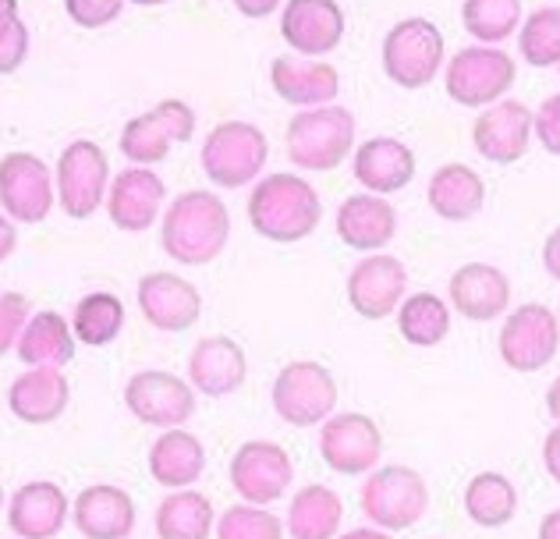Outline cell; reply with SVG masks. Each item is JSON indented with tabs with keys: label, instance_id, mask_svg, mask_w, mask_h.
Wrapping results in <instances>:
<instances>
[{
	"label": "cell",
	"instance_id": "cell-1",
	"mask_svg": "<svg viewBox=\"0 0 560 539\" xmlns=\"http://www.w3.org/2000/svg\"><path fill=\"white\" fill-rule=\"evenodd\" d=\"M231 238V213L213 192L191 188L171 202L160 227V245L182 267H206L224 253Z\"/></svg>",
	"mask_w": 560,
	"mask_h": 539
},
{
	"label": "cell",
	"instance_id": "cell-2",
	"mask_svg": "<svg viewBox=\"0 0 560 539\" xmlns=\"http://www.w3.org/2000/svg\"><path fill=\"white\" fill-rule=\"evenodd\" d=\"M323 221V202L316 188L299 174H267L248 196V224L259 238L291 245L305 242Z\"/></svg>",
	"mask_w": 560,
	"mask_h": 539
},
{
	"label": "cell",
	"instance_id": "cell-3",
	"mask_svg": "<svg viewBox=\"0 0 560 539\" xmlns=\"http://www.w3.org/2000/svg\"><path fill=\"white\" fill-rule=\"evenodd\" d=\"M288 156L302 171H334L351 156L355 145V114L341 104L294 114L288 125Z\"/></svg>",
	"mask_w": 560,
	"mask_h": 539
},
{
	"label": "cell",
	"instance_id": "cell-4",
	"mask_svg": "<svg viewBox=\"0 0 560 539\" xmlns=\"http://www.w3.org/2000/svg\"><path fill=\"white\" fill-rule=\"evenodd\" d=\"M359 504L376 529L394 536L419 526L422 515L430 512V487H425L422 472L408 469V465H383L362 483Z\"/></svg>",
	"mask_w": 560,
	"mask_h": 539
},
{
	"label": "cell",
	"instance_id": "cell-5",
	"mask_svg": "<svg viewBox=\"0 0 560 539\" xmlns=\"http://www.w3.org/2000/svg\"><path fill=\"white\" fill-rule=\"evenodd\" d=\"M273 412L294 430L323 426L337 408V380L316 359H294L273 380Z\"/></svg>",
	"mask_w": 560,
	"mask_h": 539
},
{
	"label": "cell",
	"instance_id": "cell-6",
	"mask_svg": "<svg viewBox=\"0 0 560 539\" xmlns=\"http://www.w3.org/2000/svg\"><path fill=\"white\" fill-rule=\"evenodd\" d=\"M270 160V142L262 128L248 121H220L202 142V171L220 188L253 185Z\"/></svg>",
	"mask_w": 560,
	"mask_h": 539
},
{
	"label": "cell",
	"instance_id": "cell-7",
	"mask_svg": "<svg viewBox=\"0 0 560 539\" xmlns=\"http://www.w3.org/2000/svg\"><path fill=\"white\" fill-rule=\"evenodd\" d=\"M518 79L514 57L500 47H465L444 71L447 96L462 107H493Z\"/></svg>",
	"mask_w": 560,
	"mask_h": 539
},
{
	"label": "cell",
	"instance_id": "cell-8",
	"mask_svg": "<svg viewBox=\"0 0 560 539\" xmlns=\"http://www.w3.org/2000/svg\"><path fill=\"white\" fill-rule=\"evenodd\" d=\"M444 65V36L430 19H405L383 36V71L401 90H425Z\"/></svg>",
	"mask_w": 560,
	"mask_h": 539
},
{
	"label": "cell",
	"instance_id": "cell-9",
	"mask_svg": "<svg viewBox=\"0 0 560 539\" xmlns=\"http://www.w3.org/2000/svg\"><path fill=\"white\" fill-rule=\"evenodd\" d=\"M500 359L514 373H539L542 366H550V359L560 348V324L557 313H550L547 305L525 302L518 305L500 327Z\"/></svg>",
	"mask_w": 560,
	"mask_h": 539
},
{
	"label": "cell",
	"instance_id": "cell-10",
	"mask_svg": "<svg viewBox=\"0 0 560 539\" xmlns=\"http://www.w3.org/2000/svg\"><path fill=\"white\" fill-rule=\"evenodd\" d=\"M294 483V461L273 441H245L231 458V487L242 504L270 507L288 497Z\"/></svg>",
	"mask_w": 560,
	"mask_h": 539
},
{
	"label": "cell",
	"instance_id": "cell-11",
	"mask_svg": "<svg viewBox=\"0 0 560 539\" xmlns=\"http://www.w3.org/2000/svg\"><path fill=\"white\" fill-rule=\"evenodd\" d=\"M107 181H110V164L107 153L96 142L79 139L57 156V174H54L57 199H61L65 213L75 216V221H85V216H93L100 210V202L110 192Z\"/></svg>",
	"mask_w": 560,
	"mask_h": 539
},
{
	"label": "cell",
	"instance_id": "cell-12",
	"mask_svg": "<svg viewBox=\"0 0 560 539\" xmlns=\"http://www.w3.org/2000/svg\"><path fill=\"white\" fill-rule=\"evenodd\" d=\"M196 132V110L185 99H160L153 110L131 118L121 132V153L136 167H153L167 160L171 145L188 142Z\"/></svg>",
	"mask_w": 560,
	"mask_h": 539
},
{
	"label": "cell",
	"instance_id": "cell-13",
	"mask_svg": "<svg viewBox=\"0 0 560 539\" xmlns=\"http://www.w3.org/2000/svg\"><path fill=\"white\" fill-rule=\"evenodd\" d=\"M383 455V433L376 419L365 412H334L323 422L319 458L337 476H365L376 472Z\"/></svg>",
	"mask_w": 560,
	"mask_h": 539
},
{
	"label": "cell",
	"instance_id": "cell-14",
	"mask_svg": "<svg viewBox=\"0 0 560 539\" xmlns=\"http://www.w3.org/2000/svg\"><path fill=\"white\" fill-rule=\"evenodd\" d=\"M125 405L145 426L182 430L196 415V390L182 376L164 370H142L125 384Z\"/></svg>",
	"mask_w": 560,
	"mask_h": 539
},
{
	"label": "cell",
	"instance_id": "cell-15",
	"mask_svg": "<svg viewBox=\"0 0 560 539\" xmlns=\"http://www.w3.org/2000/svg\"><path fill=\"white\" fill-rule=\"evenodd\" d=\"M54 178L50 167L33 153L0 156V207L8 221L43 224L54 210Z\"/></svg>",
	"mask_w": 560,
	"mask_h": 539
},
{
	"label": "cell",
	"instance_id": "cell-16",
	"mask_svg": "<svg viewBox=\"0 0 560 539\" xmlns=\"http://www.w3.org/2000/svg\"><path fill=\"white\" fill-rule=\"evenodd\" d=\"M408 270L397 256L376 253L348 273V302L362 319H387L401 309Z\"/></svg>",
	"mask_w": 560,
	"mask_h": 539
},
{
	"label": "cell",
	"instance_id": "cell-17",
	"mask_svg": "<svg viewBox=\"0 0 560 539\" xmlns=\"http://www.w3.org/2000/svg\"><path fill=\"white\" fill-rule=\"evenodd\" d=\"M533 136H536V114L522 99H500V104L486 107L476 118V125H471V142L493 164H518L528 153Z\"/></svg>",
	"mask_w": 560,
	"mask_h": 539
},
{
	"label": "cell",
	"instance_id": "cell-18",
	"mask_svg": "<svg viewBox=\"0 0 560 539\" xmlns=\"http://www.w3.org/2000/svg\"><path fill=\"white\" fill-rule=\"evenodd\" d=\"M280 36L305 61L330 54L345 39V11L334 0H288L280 14Z\"/></svg>",
	"mask_w": 560,
	"mask_h": 539
},
{
	"label": "cell",
	"instance_id": "cell-19",
	"mask_svg": "<svg viewBox=\"0 0 560 539\" xmlns=\"http://www.w3.org/2000/svg\"><path fill=\"white\" fill-rule=\"evenodd\" d=\"M139 309L150 327L178 333V330L196 327V319L202 316V295L185 277L156 270V273H145L139 281Z\"/></svg>",
	"mask_w": 560,
	"mask_h": 539
},
{
	"label": "cell",
	"instance_id": "cell-20",
	"mask_svg": "<svg viewBox=\"0 0 560 539\" xmlns=\"http://www.w3.org/2000/svg\"><path fill=\"white\" fill-rule=\"evenodd\" d=\"M248 376V359L245 348L224 338V333H210L202 338L188 355V384L206 398H228L234 395Z\"/></svg>",
	"mask_w": 560,
	"mask_h": 539
},
{
	"label": "cell",
	"instance_id": "cell-21",
	"mask_svg": "<svg viewBox=\"0 0 560 539\" xmlns=\"http://www.w3.org/2000/svg\"><path fill=\"white\" fill-rule=\"evenodd\" d=\"M270 85L273 93L291 107H330L341 93V75L327 61H305V57L280 54L270 65Z\"/></svg>",
	"mask_w": 560,
	"mask_h": 539
},
{
	"label": "cell",
	"instance_id": "cell-22",
	"mask_svg": "<svg viewBox=\"0 0 560 539\" xmlns=\"http://www.w3.org/2000/svg\"><path fill=\"white\" fill-rule=\"evenodd\" d=\"M164 196H167V185L160 181L150 167H128L110 181L107 213L114 227L139 235V231H150L156 224Z\"/></svg>",
	"mask_w": 560,
	"mask_h": 539
},
{
	"label": "cell",
	"instance_id": "cell-23",
	"mask_svg": "<svg viewBox=\"0 0 560 539\" xmlns=\"http://www.w3.org/2000/svg\"><path fill=\"white\" fill-rule=\"evenodd\" d=\"M68 493L50 483V479H36L14 490L8 504V526L19 539H54L68 526Z\"/></svg>",
	"mask_w": 560,
	"mask_h": 539
},
{
	"label": "cell",
	"instance_id": "cell-24",
	"mask_svg": "<svg viewBox=\"0 0 560 539\" xmlns=\"http://www.w3.org/2000/svg\"><path fill=\"white\" fill-rule=\"evenodd\" d=\"M447 295L454 313H462L471 324H490L500 313H508L511 281L493 263H465L462 270H454Z\"/></svg>",
	"mask_w": 560,
	"mask_h": 539
},
{
	"label": "cell",
	"instance_id": "cell-25",
	"mask_svg": "<svg viewBox=\"0 0 560 539\" xmlns=\"http://www.w3.org/2000/svg\"><path fill=\"white\" fill-rule=\"evenodd\" d=\"M71 518L85 539H128L136 529V501L121 487L96 483L71 501Z\"/></svg>",
	"mask_w": 560,
	"mask_h": 539
},
{
	"label": "cell",
	"instance_id": "cell-26",
	"mask_svg": "<svg viewBox=\"0 0 560 539\" xmlns=\"http://www.w3.org/2000/svg\"><path fill=\"white\" fill-rule=\"evenodd\" d=\"M337 235L348 245V249L370 253L376 256L380 249H387L397 235V213L387 199L359 192L348 196L337 210Z\"/></svg>",
	"mask_w": 560,
	"mask_h": 539
},
{
	"label": "cell",
	"instance_id": "cell-27",
	"mask_svg": "<svg viewBox=\"0 0 560 539\" xmlns=\"http://www.w3.org/2000/svg\"><path fill=\"white\" fill-rule=\"evenodd\" d=\"M355 178L359 185H365V192L380 199L390 192H401V188L416 178V153H411L401 139H390V136L365 139L355 150Z\"/></svg>",
	"mask_w": 560,
	"mask_h": 539
},
{
	"label": "cell",
	"instance_id": "cell-28",
	"mask_svg": "<svg viewBox=\"0 0 560 539\" xmlns=\"http://www.w3.org/2000/svg\"><path fill=\"white\" fill-rule=\"evenodd\" d=\"M71 401L68 376L61 370H25L8 390V405L14 419L28 422V426H47L65 415Z\"/></svg>",
	"mask_w": 560,
	"mask_h": 539
},
{
	"label": "cell",
	"instance_id": "cell-29",
	"mask_svg": "<svg viewBox=\"0 0 560 539\" xmlns=\"http://www.w3.org/2000/svg\"><path fill=\"white\" fill-rule=\"evenodd\" d=\"M206 472V450L196 433L164 430L150 447V476L164 490H191V483Z\"/></svg>",
	"mask_w": 560,
	"mask_h": 539
},
{
	"label": "cell",
	"instance_id": "cell-30",
	"mask_svg": "<svg viewBox=\"0 0 560 539\" xmlns=\"http://www.w3.org/2000/svg\"><path fill=\"white\" fill-rule=\"evenodd\" d=\"M19 359L28 370H61L75 359V330L54 309L28 316L19 338Z\"/></svg>",
	"mask_w": 560,
	"mask_h": 539
},
{
	"label": "cell",
	"instance_id": "cell-31",
	"mask_svg": "<svg viewBox=\"0 0 560 539\" xmlns=\"http://www.w3.org/2000/svg\"><path fill=\"white\" fill-rule=\"evenodd\" d=\"M425 202L444 221H471L486 202V185L468 164H444L430 178Z\"/></svg>",
	"mask_w": 560,
	"mask_h": 539
},
{
	"label": "cell",
	"instance_id": "cell-32",
	"mask_svg": "<svg viewBox=\"0 0 560 539\" xmlns=\"http://www.w3.org/2000/svg\"><path fill=\"white\" fill-rule=\"evenodd\" d=\"M345 504L341 497L323 487L308 483L288 504V536L291 539H337L341 536Z\"/></svg>",
	"mask_w": 560,
	"mask_h": 539
},
{
	"label": "cell",
	"instance_id": "cell-33",
	"mask_svg": "<svg viewBox=\"0 0 560 539\" xmlns=\"http://www.w3.org/2000/svg\"><path fill=\"white\" fill-rule=\"evenodd\" d=\"M217 532L213 504L199 490H174L156 507L160 539H210Z\"/></svg>",
	"mask_w": 560,
	"mask_h": 539
},
{
	"label": "cell",
	"instance_id": "cell-34",
	"mask_svg": "<svg viewBox=\"0 0 560 539\" xmlns=\"http://www.w3.org/2000/svg\"><path fill=\"white\" fill-rule=\"evenodd\" d=\"M465 515L482 529H504L518 515V490L504 472H479L465 487Z\"/></svg>",
	"mask_w": 560,
	"mask_h": 539
},
{
	"label": "cell",
	"instance_id": "cell-35",
	"mask_svg": "<svg viewBox=\"0 0 560 539\" xmlns=\"http://www.w3.org/2000/svg\"><path fill=\"white\" fill-rule=\"evenodd\" d=\"M397 333L416 348H436L451 333V305L433 291L408 295L397 309Z\"/></svg>",
	"mask_w": 560,
	"mask_h": 539
},
{
	"label": "cell",
	"instance_id": "cell-36",
	"mask_svg": "<svg viewBox=\"0 0 560 539\" xmlns=\"http://www.w3.org/2000/svg\"><path fill=\"white\" fill-rule=\"evenodd\" d=\"M125 327V302L110 295V291H93L75 305V316H71V330H75V341L103 348L110 344Z\"/></svg>",
	"mask_w": 560,
	"mask_h": 539
},
{
	"label": "cell",
	"instance_id": "cell-37",
	"mask_svg": "<svg viewBox=\"0 0 560 539\" xmlns=\"http://www.w3.org/2000/svg\"><path fill=\"white\" fill-rule=\"evenodd\" d=\"M462 22L468 36L479 43H504L522 25V4L518 0H465Z\"/></svg>",
	"mask_w": 560,
	"mask_h": 539
},
{
	"label": "cell",
	"instance_id": "cell-38",
	"mask_svg": "<svg viewBox=\"0 0 560 539\" xmlns=\"http://www.w3.org/2000/svg\"><path fill=\"white\" fill-rule=\"evenodd\" d=\"M518 50L533 68H553L560 65V8L547 4L536 8L522 25Z\"/></svg>",
	"mask_w": 560,
	"mask_h": 539
},
{
	"label": "cell",
	"instance_id": "cell-39",
	"mask_svg": "<svg viewBox=\"0 0 560 539\" xmlns=\"http://www.w3.org/2000/svg\"><path fill=\"white\" fill-rule=\"evenodd\" d=\"M217 539H284V522L267 507L256 504H231L217 518Z\"/></svg>",
	"mask_w": 560,
	"mask_h": 539
},
{
	"label": "cell",
	"instance_id": "cell-40",
	"mask_svg": "<svg viewBox=\"0 0 560 539\" xmlns=\"http://www.w3.org/2000/svg\"><path fill=\"white\" fill-rule=\"evenodd\" d=\"M25 324H28V298L22 291L0 295V355H8L11 348H19Z\"/></svg>",
	"mask_w": 560,
	"mask_h": 539
},
{
	"label": "cell",
	"instance_id": "cell-41",
	"mask_svg": "<svg viewBox=\"0 0 560 539\" xmlns=\"http://www.w3.org/2000/svg\"><path fill=\"white\" fill-rule=\"evenodd\" d=\"M68 19L82 25V28H100V25H110L117 14L125 11L121 0H68L65 4Z\"/></svg>",
	"mask_w": 560,
	"mask_h": 539
},
{
	"label": "cell",
	"instance_id": "cell-42",
	"mask_svg": "<svg viewBox=\"0 0 560 539\" xmlns=\"http://www.w3.org/2000/svg\"><path fill=\"white\" fill-rule=\"evenodd\" d=\"M536 136L542 142V150L560 156V93L539 104V110H536Z\"/></svg>",
	"mask_w": 560,
	"mask_h": 539
},
{
	"label": "cell",
	"instance_id": "cell-43",
	"mask_svg": "<svg viewBox=\"0 0 560 539\" xmlns=\"http://www.w3.org/2000/svg\"><path fill=\"white\" fill-rule=\"evenodd\" d=\"M25 57H28V28H25V22H19L4 39H0V75L19 71Z\"/></svg>",
	"mask_w": 560,
	"mask_h": 539
},
{
	"label": "cell",
	"instance_id": "cell-44",
	"mask_svg": "<svg viewBox=\"0 0 560 539\" xmlns=\"http://www.w3.org/2000/svg\"><path fill=\"white\" fill-rule=\"evenodd\" d=\"M542 465H547L553 483H560V422L547 433V441H542Z\"/></svg>",
	"mask_w": 560,
	"mask_h": 539
},
{
	"label": "cell",
	"instance_id": "cell-45",
	"mask_svg": "<svg viewBox=\"0 0 560 539\" xmlns=\"http://www.w3.org/2000/svg\"><path fill=\"white\" fill-rule=\"evenodd\" d=\"M542 267H547L553 281H560V227H553L550 238L542 242Z\"/></svg>",
	"mask_w": 560,
	"mask_h": 539
},
{
	"label": "cell",
	"instance_id": "cell-46",
	"mask_svg": "<svg viewBox=\"0 0 560 539\" xmlns=\"http://www.w3.org/2000/svg\"><path fill=\"white\" fill-rule=\"evenodd\" d=\"M14 245H19V231H14L8 216H0V263L14 253Z\"/></svg>",
	"mask_w": 560,
	"mask_h": 539
},
{
	"label": "cell",
	"instance_id": "cell-47",
	"mask_svg": "<svg viewBox=\"0 0 560 539\" xmlns=\"http://www.w3.org/2000/svg\"><path fill=\"white\" fill-rule=\"evenodd\" d=\"M19 22H22L19 19V4H14V0H0V39H4Z\"/></svg>",
	"mask_w": 560,
	"mask_h": 539
},
{
	"label": "cell",
	"instance_id": "cell-48",
	"mask_svg": "<svg viewBox=\"0 0 560 539\" xmlns=\"http://www.w3.org/2000/svg\"><path fill=\"white\" fill-rule=\"evenodd\" d=\"M539 539H560V507H557V512H550V515H542Z\"/></svg>",
	"mask_w": 560,
	"mask_h": 539
},
{
	"label": "cell",
	"instance_id": "cell-49",
	"mask_svg": "<svg viewBox=\"0 0 560 539\" xmlns=\"http://www.w3.org/2000/svg\"><path fill=\"white\" fill-rule=\"evenodd\" d=\"M337 539H394V536L383 532V529H348V532H341Z\"/></svg>",
	"mask_w": 560,
	"mask_h": 539
},
{
	"label": "cell",
	"instance_id": "cell-50",
	"mask_svg": "<svg viewBox=\"0 0 560 539\" xmlns=\"http://www.w3.org/2000/svg\"><path fill=\"white\" fill-rule=\"evenodd\" d=\"M273 8H277L273 0H267V4H245V0H238V11L248 14V19H262V14H270Z\"/></svg>",
	"mask_w": 560,
	"mask_h": 539
},
{
	"label": "cell",
	"instance_id": "cell-51",
	"mask_svg": "<svg viewBox=\"0 0 560 539\" xmlns=\"http://www.w3.org/2000/svg\"><path fill=\"white\" fill-rule=\"evenodd\" d=\"M547 412L560 422V376L550 384V390H547Z\"/></svg>",
	"mask_w": 560,
	"mask_h": 539
},
{
	"label": "cell",
	"instance_id": "cell-52",
	"mask_svg": "<svg viewBox=\"0 0 560 539\" xmlns=\"http://www.w3.org/2000/svg\"><path fill=\"white\" fill-rule=\"evenodd\" d=\"M0 507H4V487H0Z\"/></svg>",
	"mask_w": 560,
	"mask_h": 539
},
{
	"label": "cell",
	"instance_id": "cell-53",
	"mask_svg": "<svg viewBox=\"0 0 560 539\" xmlns=\"http://www.w3.org/2000/svg\"><path fill=\"white\" fill-rule=\"evenodd\" d=\"M557 324H560V309H557Z\"/></svg>",
	"mask_w": 560,
	"mask_h": 539
}]
</instances>
